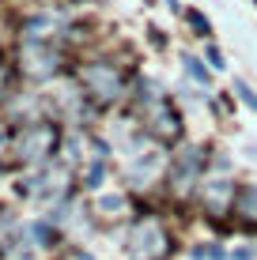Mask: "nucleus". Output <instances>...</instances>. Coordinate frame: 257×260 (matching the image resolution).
Listing matches in <instances>:
<instances>
[{"label":"nucleus","instance_id":"obj_1","mask_svg":"<svg viewBox=\"0 0 257 260\" xmlns=\"http://www.w3.org/2000/svg\"><path fill=\"white\" fill-rule=\"evenodd\" d=\"M182 60H185V72H189V76H193V79H197V83H205V87L212 83V76H208V68H205V64H201V60H197V57H182Z\"/></svg>","mask_w":257,"mask_h":260},{"label":"nucleus","instance_id":"obj_7","mask_svg":"<svg viewBox=\"0 0 257 260\" xmlns=\"http://www.w3.org/2000/svg\"><path fill=\"white\" fill-rule=\"evenodd\" d=\"M208 60H212V68H227L223 64V53H219L216 46H208Z\"/></svg>","mask_w":257,"mask_h":260},{"label":"nucleus","instance_id":"obj_4","mask_svg":"<svg viewBox=\"0 0 257 260\" xmlns=\"http://www.w3.org/2000/svg\"><path fill=\"white\" fill-rule=\"evenodd\" d=\"M136 238H140V241H144V230H140V234H136ZM148 241H163V238H159V230H155V226H148ZM136 253H148V256H152V253H159V245H148V249H144V245H140V249H136Z\"/></svg>","mask_w":257,"mask_h":260},{"label":"nucleus","instance_id":"obj_3","mask_svg":"<svg viewBox=\"0 0 257 260\" xmlns=\"http://www.w3.org/2000/svg\"><path fill=\"white\" fill-rule=\"evenodd\" d=\"M235 91H238V98H242V102H246V106H250V110L257 113V94L250 91V83H242V79H238V83H235Z\"/></svg>","mask_w":257,"mask_h":260},{"label":"nucleus","instance_id":"obj_6","mask_svg":"<svg viewBox=\"0 0 257 260\" xmlns=\"http://www.w3.org/2000/svg\"><path fill=\"white\" fill-rule=\"evenodd\" d=\"M185 15H189V23H193V26L201 30V38H205V34H212V23H208V19H205L201 12H185Z\"/></svg>","mask_w":257,"mask_h":260},{"label":"nucleus","instance_id":"obj_2","mask_svg":"<svg viewBox=\"0 0 257 260\" xmlns=\"http://www.w3.org/2000/svg\"><path fill=\"white\" fill-rule=\"evenodd\" d=\"M238 204H242V211H246V215H257V189H242Z\"/></svg>","mask_w":257,"mask_h":260},{"label":"nucleus","instance_id":"obj_5","mask_svg":"<svg viewBox=\"0 0 257 260\" xmlns=\"http://www.w3.org/2000/svg\"><path fill=\"white\" fill-rule=\"evenodd\" d=\"M193 256H197V260H223V249H216V245H197V249H193Z\"/></svg>","mask_w":257,"mask_h":260},{"label":"nucleus","instance_id":"obj_8","mask_svg":"<svg viewBox=\"0 0 257 260\" xmlns=\"http://www.w3.org/2000/svg\"><path fill=\"white\" fill-rule=\"evenodd\" d=\"M235 260H253V249H238V253H235Z\"/></svg>","mask_w":257,"mask_h":260}]
</instances>
